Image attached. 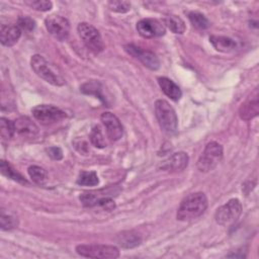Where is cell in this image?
<instances>
[{
    "label": "cell",
    "mask_w": 259,
    "mask_h": 259,
    "mask_svg": "<svg viewBox=\"0 0 259 259\" xmlns=\"http://www.w3.org/2000/svg\"><path fill=\"white\" fill-rule=\"evenodd\" d=\"M207 207V198L203 192H194L188 194L181 201L176 218L179 221L186 222L201 215Z\"/></svg>",
    "instance_id": "obj_1"
},
{
    "label": "cell",
    "mask_w": 259,
    "mask_h": 259,
    "mask_svg": "<svg viewBox=\"0 0 259 259\" xmlns=\"http://www.w3.org/2000/svg\"><path fill=\"white\" fill-rule=\"evenodd\" d=\"M30 65L33 72L48 83L55 86H63L65 84V79L58 68L47 61L42 56L33 55L30 59Z\"/></svg>",
    "instance_id": "obj_2"
},
{
    "label": "cell",
    "mask_w": 259,
    "mask_h": 259,
    "mask_svg": "<svg viewBox=\"0 0 259 259\" xmlns=\"http://www.w3.org/2000/svg\"><path fill=\"white\" fill-rule=\"evenodd\" d=\"M155 115L161 128L167 134H173L177 130L178 118L174 108L164 99L155 102Z\"/></svg>",
    "instance_id": "obj_3"
},
{
    "label": "cell",
    "mask_w": 259,
    "mask_h": 259,
    "mask_svg": "<svg viewBox=\"0 0 259 259\" xmlns=\"http://www.w3.org/2000/svg\"><path fill=\"white\" fill-rule=\"evenodd\" d=\"M223 159V147L217 142H209L197 160V169L200 172L213 170Z\"/></svg>",
    "instance_id": "obj_4"
},
{
    "label": "cell",
    "mask_w": 259,
    "mask_h": 259,
    "mask_svg": "<svg viewBox=\"0 0 259 259\" xmlns=\"http://www.w3.org/2000/svg\"><path fill=\"white\" fill-rule=\"evenodd\" d=\"M76 252L87 258H117L119 257V250L115 246L101 245V244H83L76 247Z\"/></svg>",
    "instance_id": "obj_5"
},
{
    "label": "cell",
    "mask_w": 259,
    "mask_h": 259,
    "mask_svg": "<svg viewBox=\"0 0 259 259\" xmlns=\"http://www.w3.org/2000/svg\"><path fill=\"white\" fill-rule=\"evenodd\" d=\"M242 209L241 201L238 198H232L217 209L214 220L222 226L232 225L239 219L242 213Z\"/></svg>",
    "instance_id": "obj_6"
},
{
    "label": "cell",
    "mask_w": 259,
    "mask_h": 259,
    "mask_svg": "<svg viewBox=\"0 0 259 259\" xmlns=\"http://www.w3.org/2000/svg\"><path fill=\"white\" fill-rule=\"evenodd\" d=\"M77 30L82 41L91 52H93L94 54H98L103 50L104 45L101 35L97 28L94 27L92 24L87 22H81L79 23Z\"/></svg>",
    "instance_id": "obj_7"
},
{
    "label": "cell",
    "mask_w": 259,
    "mask_h": 259,
    "mask_svg": "<svg viewBox=\"0 0 259 259\" xmlns=\"http://www.w3.org/2000/svg\"><path fill=\"white\" fill-rule=\"evenodd\" d=\"M32 115L42 124H52L66 117V112L51 104H39L32 108Z\"/></svg>",
    "instance_id": "obj_8"
},
{
    "label": "cell",
    "mask_w": 259,
    "mask_h": 259,
    "mask_svg": "<svg viewBox=\"0 0 259 259\" xmlns=\"http://www.w3.org/2000/svg\"><path fill=\"white\" fill-rule=\"evenodd\" d=\"M45 24L48 31L58 40H65L69 36L70 23L67 18L61 15L52 14L46 18Z\"/></svg>",
    "instance_id": "obj_9"
},
{
    "label": "cell",
    "mask_w": 259,
    "mask_h": 259,
    "mask_svg": "<svg viewBox=\"0 0 259 259\" xmlns=\"http://www.w3.org/2000/svg\"><path fill=\"white\" fill-rule=\"evenodd\" d=\"M137 30L145 38L159 37L165 34L166 26L164 22L156 18H144L137 23Z\"/></svg>",
    "instance_id": "obj_10"
},
{
    "label": "cell",
    "mask_w": 259,
    "mask_h": 259,
    "mask_svg": "<svg viewBox=\"0 0 259 259\" xmlns=\"http://www.w3.org/2000/svg\"><path fill=\"white\" fill-rule=\"evenodd\" d=\"M124 50L128 55L138 59L148 69L153 70V71H156L159 69L160 61H159L158 57L153 52L148 51V50H143L134 45L124 46Z\"/></svg>",
    "instance_id": "obj_11"
},
{
    "label": "cell",
    "mask_w": 259,
    "mask_h": 259,
    "mask_svg": "<svg viewBox=\"0 0 259 259\" xmlns=\"http://www.w3.org/2000/svg\"><path fill=\"white\" fill-rule=\"evenodd\" d=\"M100 119L106 128L107 137L111 141H117L122 137V134H123L122 125L116 115L106 111L101 114Z\"/></svg>",
    "instance_id": "obj_12"
},
{
    "label": "cell",
    "mask_w": 259,
    "mask_h": 259,
    "mask_svg": "<svg viewBox=\"0 0 259 259\" xmlns=\"http://www.w3.org/2000/svg\"><path fill=\"white\" fill-rule=\"evenodd\" d=\"M259 94L258 89L254 91L247 97V99L241 104L239 108V115L244 120H250L258 115L259 112Z\"/></svg>",
    "instance_id": "obj_13"
},
{
    "label": "cell",
    "mask_w": 259,
    "mask_h": 259,
    "mask_svg": "<svg viewBox=\"0 0 259 259\" xmlns=\"http://www.w3.org/2000/svg\"><path fill=\"white\" fill-rule=\"evenodd\" d=\"M15 133L25 139H34L39 131L37 125L27 116H20L14 121Z\"/></svg>",
    "instance_id": "obj_14"
},
{
    "label": "cell",
    "mask_w": 259,
    "mask_h": 259,
    "mask_svg": "<svg viewBox=\"0 0 259 259\" xmlns=\"http://www.w3.org/2000/svg\"><path fill=\"white\" fill-rule=\"evenodd\" d=\"M189 157L184 152L174 153L160 164V169L165 171H182L188 165Z\"/></svg>",
    "instance_id": "obj_15"
},
{
    "label": "cell",
    "mask_w": 259,
    "mask_h": 259,
    "mask_svg": "<svg viewBox=\"0 0 259 259\" xmlns=\"http://www.w3.org/2000/svg\"><path fill=\"white\" fill-rule=\"evenodd\" d=\"M21 35V29L17 24H2L0 27V40L5 47L15 45Z\"/></svg>",
    "instance_id": "obj_16"
},
{
    "label": "cell",
    "mask_w": 259,
    "mask_h": 259,
    "mask_svg": "<svg viewBox=\"0 0 259 259\" xmlns=\"http://www.w3.org/2000/svg\"><path fill=\"white\" fill-rule=\"evenodd\" d=\"M116 243L122 248L132 249L138 247L142 243V235L137 231H122L115 237Z\"/></svg>",
    "instance_id": "obj_17"
},
{
    "label": "cell",
    "mask_w": 259,
    "mask_h": 259,
    "mask_svg": "<svg viewBox=\"0 0 259 259\" xmlns=\"http://www.w3.org/2000/svg\"><path fill=\"white\" fill-rule=\"evenodd\" d=\"M112 191L110 189H100L94 191H87L80 195V200L85 206H93L99 203L100 200L106 197H110Z\"/></svg>",
    "instance_id": "obj_18"
},
{
    "label": "cell",
    "mask_w": 259,
    "mask_h": 259,
    "mask_svg": "<svg viewBox=\"0 0 259 259\" xmlns=\"http://www.w3.org/2000/svg\"><path fill=\"white\" fill-rule=\"evenodd\" d=\"M158 84L161 88V90L164 92L165 95L170 97L174 101H178L181 96L182 92L177 84H175L171 79L167 77H159L158 78Z\"/></svg>",
    "instance_id": "obj_19"
},
{
    "label": "cell",
    "mask_w": 259,
    "mask_h": 259,
    "mask_svg": "<svg viewBox=\"0 0 259 259\" xmlns=\"http://www.w3.org/2000/svg\"><path fill=\"white\" fill-rule=\"evenodd\" d=\"M209 41L217 51L223 53L232 52L237 47V44L233 38L224 35H211L209 37Z\"/></svg>",
    "instance_id": "obj_20"
},
{
    "label": "cell",
    "mask_w": 259,
    "mask_h": 259,
    "mask_svg": "<svg viewBox=\"0 0 259 259\" xmlns=\"http://www.w3.org/2000/svg\"><path fill=\"white\" fill-rule=\"evenodd\" d=\"M0 171L2 175H4L7 178H10L21 184H28V181L20 173H18L8 162L4 160H2L0 163Z\"/></svg>",
    "instance_id": "obj_21"
},
{
    "label": "cell",
    "mask_w": 259,
    "mask_h": 259,
    "mask_svg": "<svg viewBox=\"0 0 259 259\" xmlns=\"http://www.w3.org/2000/svg\"><path fill=\"white\" fill-rule=\"evenodd\" d=\"M164 24L173 33L182 34L185 31V22L177 15H168L164 19Z\"/></svg>",
    "instance_id": "obj_22"
},
{
    "label": "cell",
    "mask_w": 259,
    "mask_h": 259,
    "mask_svg": "<svg viewBox=\"0 0 259 259\" xmlns=\"http://www.w3.org/2000/svg\"><path fill=\"white\" fill-rule=\"evenodd\" d=\"M27 172H28V175L31 178V180L36 184L42 185L49 179L47 171L39 166H36V165L29 166L27 169Z\"/></svg>",
    "instance_id": "obj_23"
},
{
    "label": "cell",
    "mask_w": 259,
    "mask_h": 259,
    "mask_svg": "<svg viewBox=\"0 0 259 259\" xmlns=\"http://www.w3.org/2000/svg\"><path fill=\"white\" fill-rule=\"evenodd\" d=\"M98 183L99 179L94 171H82L77 178V184L83 186H95Z\"/></svg>",
    "instance_id": "obj_24"
},
{
    "label": "cell",
    "mask_w": 259,
    "mask_h": 259,
    "mask_svg": "<svg viewBox=\"0 0 259 259\" xmlns=\"http://www.w3.org/2000/svg\"><path fill=\"white\" fill-rule=\"evenodd\" d=\"M188 18L191 24L197 29H206L209 26L208 19L202 13L195 12V11L189 12Z\"/></svg>",
    "instance_id": "obj_25"
},
{
    "label": "cell",
    "mask_w": 259,
    "mask_h": 259,
    "mask_svg": "<svg viewBox=\"0 0 259 259\" xmlns=\"http://www.w3.org/2000/svg\"><path fill=\"white\" fill-rule=\"evenodd\" d=\"M0 134H1L2 139L10 140L15 134L14 122L5 117H1L0 118Z\"/></svg>",
    "instance_id": "obj_26"
},
{
    "label": "cell",
    "mask_w": 259,
    "mask_h": 259,
    "mask_svg": "<svg viewBox=\"0 0 259 259\" xmlns=\"http://www.w3.org/2000/svg\"><path fill=\"white\" fill-rule=\"evenodd\" d=\"M80 90L85 93V94H90V95H95L101 100H103V96L101 94V85L97 81H89L84 83L81 87Z\"/></svg>",
    "instance_id": "obj_27"
},
{
    "label": "cell",
    "mask_w": 259,
    "mask_h": 259,
    "mask_svg": "<svg viewBox=\"0 0 259 259\" xmlns=\"http://www.w3.org/2000/svg\"><path fill=\"white\" fill-rule=\"evenodd\" d=\"M90 142L91 144L96 147V148H99V149H102L106 146V143H105V140L103 138V135H102V132H101V128L99 125H95L91 133H90Z\"/></svg>",
    "instance_id": "obj_28"
},
{
    "label": "cell",
    "mask_w": 259,
    "mask_h": 259,
    "mask_svg": "<svg viewBox=\"0 0 259 259\" xmlns=\"http://www.w3.org/2000/svg\"><path fill=\"white\" fill-rule=\"evenodd\" d=\"M18 226V220L11 215V214H5L3 211L1 212L0 217V227L3 231H8L16 228Z\"/></svg>",
    "instance_id": "obj_29"
},
{
    "label": "cell",
    "mask_w": 259,
    "mask_h": 259,
    "mask_svg": "<svg viewBox=\"0 0 259 259\" xmlns=\"http://www.w3.org/2000/svg\"><path fill=\"white\" fill-rule=\"evenodd\" d=\"M107 5L111 11L118 12V13H125L131 9V3L128 1L111 0L107 3Z\"/></svg>",
    "instance_id": "obj_30"
},
{
    "label": "cell",
    "mask_w": 259,
    "mask_h": 259,
    "mask_svg": "<svg viewBox=\"0 0 259 259\" xmlns=\"http://www.w3.org/2000/svg\"><path fill=\"white\" fill-rule=\"evenodd\" d=\"M25 4L38 11H48L53 6V3L51 1L46 0H29L25 1Z\"/></svg>",
    "instance_id": "obj_31"
},
{
    "label": "cell",
    "mask_w": 259,
    "mask_h": 259,
    "mask_svg": "<svg viewBox=\"0 0 259 259\" xmlns=\"http://www.w3.org/2000/svg\"><path fill=\"white\" fill-rule=\"evenodd\" d=\"M17 25L19 26V28L21 30L29 32V31L34 29L35 21L32 18L28 17V16H21L17 20Z\"/></svg>",
    "instance_id": "obj_32"
},
{
    "label": "cell",
    "mask_w": 259,
    "mask_h": 259,
    "mask_svg": "<svg viewBox=\"0 0 259 259\" xmlns=\"http://www.w3.org/2000/svg\"><path fill=\"white\" fill-rule=\"evenodd\" d=\"M47 153L54 160H61L63 158V151L60 147H50L47 149Z\"/></svg>",
    "instance_id": "obj_33"
}]
</instances>
